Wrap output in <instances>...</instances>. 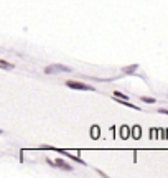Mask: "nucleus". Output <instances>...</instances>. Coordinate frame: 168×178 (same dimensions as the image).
I'll return each mask as SVG.
<instances>
[{
  "label": "nucleus",
  "instance_id": "nucleus-1",
  "mask_svg": "<svg viewBox=\"0 0 168 178\" xmlns=\"http://www.w3.org/2000/svg\"><path fill=\"white\" fill-rule=\"evenodd\" d=\"M66 86L71 89H78V91H96L92 86H88L84 83H79V81H66Z\"/></svg>",
  "mask_w": 168,
  "mask_h": 178
},
{
  "label": "nucleus",
  "instance_id": "nucleus-2",
  "mask_svg": "<svg viewBox=\"0 0 168 178\" xmlns=\"http://www.w3.org/2000/svg\"><path fill=\"white\" fill-rule=\"evenodd\" d=\"M71 68L68 66H61V64H50L45 68V73L46 74H56V73H69Z\"/></svg>",
  "mask_w": 168,
  "mask_h": 178
},
{
  "label": "nucleus",
  "instance_id": "nucleus-3",
  "mask_svg": "<svg viewBox=\"0 0 168 178\" xmlns=\"http://www.w3.org/2000/svg\"><path fill=\"white\" fill-rule=\"evenodd\" d=\"M54 165H58V167H61L63 170H66V171H71V170H73V167H71L69 163H66V162H64L63 158H56V162H54Z\"/></svg>",
  "mask_w": 168,
  "mask_h": 178
},
{
  "label": "nucleus",
  "instance_id": "nucleus-4",
  "mask_svg": "<svg viewBox=\"0 0 168 178\" xmlns=\"http://www.w3.org/2000/svg\"><path fill=\"white\" fill-rule=\"evenodd\" d=\"M137 68H139V64H132V66H125L122 71L125 73V74H134L135 71H137Z\"/></svg>",
  "mask_w": 168,
  "mask_h": 178
},
{
  "label": "nucleus",
  "instance_id": "nucleus-5",
  "mask_svg": "<svg viewBox=\"0 0 168 178\" xmlns=\"http://www.w3.org/2000/svg\"><path fill=\"white\" fill-rule=\"evenodd\" d=\"M0 68H3V69H12L13 66L10 64V63H7L5 59H0Z\"/></svg>",
  "mask_w": 168,
  "mask_h": 178
},
{
  "label": "nucleus",
  "instance_id": "nucleus-6",
  "mask_svg": "<svg viewBox=\"0 0 168 178\" xmlns=\"http://www.w3.org/2000/svg\"><path fill=\"white\" fill-rule=\"evenodd\" d=\"M142 101H143V102H148V104H155V99L153 97H147V96H142Z\"/></svg>",
  "mask_w": 168,
  "mask_h": 178
},
{
  "label": "nucleus",
  "instance_id": "nucleus-7",
  "mask_svg": "<svg viewBox=\"0 0 168 178\" xmlns=\"http://www.w3.org/2000/svg\"><path fill=\"white\" fill-rule=\"evenodd\" d=\"M114 97H117V99H125V101H127V96H125V94H122V92H119V91L114 92Z\"/></svg>",
  "mask_w": 168,
  "mask_h": 178
},
{
  "label": "nucleus",
  "instance_id": "nucleus-8",
  "mask_svg": "<svg viewBox=\"0 0 168 178\" xmlns=\"http://www.w3.org/2000/svg\"><path fill=\"white\" fill-rule=\"evenodd\" d=\"M127 130H129L127 127H122V137H124V138H125V137L129 135V134H127Z\"/></svg>",
  "mask_w": 168,
  "mask_h": 178
},
{
  "label": "nucleus",
  "instance_id": "nucleus-9",
  "mask_svg": "<svg viewBox=\"0 0 168 178\" xmlns=\"http://www.w3.org/2000/svg\"><path fill=\"white\" fill-rule=\"evenodd\" d=\"M158 112H160V114H167L168 116V109H158Z\"/></svg>",
  "mask_w": 168,
  "mask_h": 178
}]
</instances>
